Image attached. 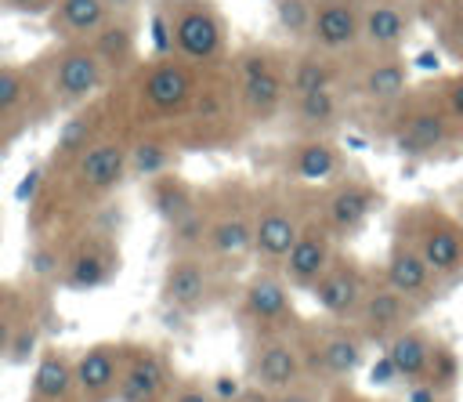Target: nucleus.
I'll return each mask as SVG.
<instances>
[{
	"label": "nucleus",
	"instance_id": "nucleus-4",
	"mask_svg": "<svg viewBox=\"0 0 463 402\" xmlns=\"http://www.w3.org/2000/svg\"><path fill=\"white\" fill-rule=\"evenodd\" d=\"M170 40L177 47L181 58L188 62H210L221 43H224V33H221V22L213 11H206L203 4L195 0H184L170 11Z\"/></svg>",
	"mask_w": 463,
	"mask_h": 402
},
{
	"label": "nucleus",
	"instance_id": "nucleus-22",
	"mask_svg": "<svg viewBox=\"0 0 463 402\" xmlns=\"http://www.w3.org/2000/svg\"><path fill=\"white\" fill-rule=\"evenodd\" d=\"M445 138H449V127H445V120L438 112H416V116H409L402 123L394 141H398V148L405 156H423V152H434Z\"/></svg>",
	"mask_w": 463,
	"mask_h": 402
},
{
	"label": "nucleus",
	"instance_id": "nucleus-21",
	"mask_svg": "<svg viewBox=\"0 0 463 402\" xmlns=\"http://www.w3.org/2000/svg\"><path fill=\"white\" fill-rule=\"evenodd\" d=\"M420 254L430 264V272H441V275L456 272L459 261H463V235H459V228H452L449 221H434L423 232V239H420Z\"/></svg>",
	"mask_w": 463,
	"mask_h": 402
},
{
	"label": "nucleus",
	"instance_id": "nucleus-41",
	"mask_svg": "<svg viewBox=\"0 0 463 402\" xmlns=\"http://www.w3.org/2000/svg\"><path fill=\"white\" fill-rule=\"evenodd\" d=\"M275 402H315V395L293 384V388H286V391H279V395H275Z\"/></svg>",
	"mask_w": 463,
	"mask_h": 402
},
{
	"label": "nucleus",
	"instance_id": "nucleus-12",
	"mask_svg": "<svg viewBox=\"0 0 463 402\" xmlns=\"http://www.w3.org/2000/svg\"><path fill=\"white\" fill-rule=\"evenodd\" d=\"M116 14L105 0H58L47 11V25L61 40H90L98 29H105Z\"/></svg>",
	"mask_w": 463,
	"mask_h": 402
},
{
	"label": "nucleus",
	"instance_id": "nucleus-30",
	"mask_svg": "<svg viewBox=\"0 0 463 402\" xmlns=\"http://www.w3.org/2000/svg\"><path fill=\"white\" fill-rule=\"evenodd\" d=\"M18 333H22V297L14 286L0 282V359L14 351Z\"/></svg>",
	"mask_w": 463,
	"mask_h": 402
},
{
	"label": "nucleus",
	"instance_id": "nucleus-13",
	"mask_svg": "<svg viewBox=\"0 0 463 402\" xmlns=\"http://www.w3.org/2000/svg\"><path fill=\"white\" fill-rule=\"evenodd\" d=\"M300 373H304V359L289 340H268L253 355V380L275 395L300 384Z\"/></svg>",
	"mask_w": 463,
	"mask_h": 402
},
{
	"label": "nucleus",
	"instance_id": "nucleus-27",
	"mask_svg": "<svg viewBox=\"0 0 463 402\" xmlns=\"http://www.w3.org/2000/svg\"><path fill=\"white\" fill-rule=\"evenodd\" d=\"M362 315H365V326L373 333H387L394 326H402V315H405V297L398 290H376L362 301Z\"/></svg>",
	"mask_w": 463,
	"mask_h": 402
},
{
	"label": "nucleus",
	"instance_id": "nucleus-29",
	"mask_svg": "<svg viewBox=\"0 0 463 402\" xmlns=\"http://www.w3.org/2000/svg\"><path fill=\"white\" fill-rule=\"evenodd\" d=\"M333 80H336V69H333L326 58L307 54V58H300V62L293 65L289 87H293V94H304V91H329Z\"/></svg>",
	"mask_w": 463,
	"mask_h": 402
},
{
	"label": "nucleus",
	"instance_id": "nucleus-18",
	"mask_svg": "<svg viewBox=\"0 0 463 402\" xmlns=\"http://www.w3.org/2000/svg\"><path fill=\"white\" fill-rule=\"evenodd\" d=\"M405 33H409V18L402 14L398 4L376 0V4H369L362 11V40L369 47H383V51L387 47H398Z\"/></svg>",
	"mask_w": 463,
	"mask_h": 402
},
{
	"label": "nucleus",
	"instance_id": "nucleus-7",
	"mask_svg": "<svg viewBox=\"0 0 463 402\" xmlns=\"http://www.w3.org/2000/svg\"><path fill=\"white\" fill-rule=\"evenodd\" d=\"M25 402H76V369L72 355L61 348H43L33 377H29V398Z\"/></svg>",
	"mask_w": 463,
	"mask_h": 402
},
{
	"label": "nucleus",
	"instance_id": "nucleus-15",
	"mask_svg": "<svg viewBox=\"0 0 463 402\" xmlns=\"http://www.w3.org/2000/svg\"><path fill=\"white\" fill-rule=\"evenodd\" d=\"M297 235H300V228L286 206H264L253 221V250L264 261H286Z\"/></svg>",
	"mask_w": 463,
	"mask_h": 402
},
{
	"label": "nucleus",
	"instance_id": "nucleus-5",
	"mask_svg": "<svg viewBox=\"0 0 463 402\" xmlns=\"http://www.w3.org/2000/svg\"><path fill=\"white\" fill-rule=\"evenodd\" d=\"M166 384H170V369L156 348H127L116 402H163Z\"/></svg>",
	"mask_w": 463,
	"mask_h": 402
},
{
	"label": "nucleus",
	"instance_id": "nucleus-9",
	"mask_svg": "<svg viewBox=\"0 0 463 402\" xmlns=\"http://www.w3.org/2000/svg\"><path fill=\"white\" fill-rule=\"evenodd\" d=\"M282 264H286V279L293 286L311 290L326 275V268L333 264V243H329V235L322 228H304Z\"/></svg>",
	"mask_w": 463,
	"mask_h": 402
},
{
	"label": "nucleus",
	"instance_id": "nucleus-28",
	"mask_svg": "<svg viewBox=\"0 0 463 402\" xmlns=\"http://www.w3.org/2000/svg\"><path fill=\"white\" fill-rule=\"evenodd\" d=\"M293 170L300 177H307V181H326L336 170V152L326 141H304L293 152Z\"/></svg>",
	"mask_w": 463,
	"mask_h": 402
},
{
	"label": "nucleus",
	"instance_id": "nucleus-8",
	"mask_svg": "<svg viewBox=\"0 0 463 402\" xmlns=\"http://www.w3.org/2000/svg\"><path fill=\"white\" fill-rule=\"evenodd\" d=\"M362 36V14L347 0H322L315 4L311 40L318 51H347Z\"/></svg>",
	"mask_w": 463,
	"mask_h": 402
},
{
	"label": "nucleus",
	"instance_id": "nucleus-14",
	"mask_svg": "<svg viewBox=\"0 0 463 402\" xmlns=\"http://www.w3.org/2000/svg\"><path fill=\"white\" fill-rule=\"evenodd\" d=\"M36 105V80L25 65H0V127L22 130Z\"/></svg>",
	"mask_w": 463,
	"mask_h": 402
},
{
	"label": "nucleus",
	"instance_id": "nucleus-36",
	"mask_svg": "<svg viewBox=\"0 0 463 402\" xmlns=\"http://www.w3.org/2000/svg\"><path fill=\"white\" fill-rule=\"evenodd\" d=\"M275 11H279V25L286 33H293V36L311 33V18H315V4L311 0H279Z\"/></svg>",
	"mask_w": 463,
	"mask_h": 402
},
{
	"label": "nucleus",
	"instance_id": "nucleus-42",
	"mask_svg": "<svg viewBox=\"0 0 463 402\" xmlns=\"http://www.w3.org/2000/svg\"><path fill=\"white\" fill-rule=\"evenodd\" d=\"M449 109H452V112L463 120V76H459V80L449 87Z\"/></svg>",
	"mask_w": 463,
	"mask_h": 402
},
{
	"label": "nucleus",
	"instance_id": "nucleus-1",
	"mask_svg": "<svg viewBox=\"0 0 463 402\" xmlns=\"http://www.w3.org/2000/svg\"><path fill=\"white\" fill-rule=\"evenodd\" d=\"M109 65L87 40H65L47 58V91L58 105H80L101 91Z\"/></svg>",
	"mask_w": 463,
	"mask_h": 402
},
{
	"label": "nucleus",
	"instance_id": "nucleus-2",
	"mask_svg": "<svg viewBox=\"0 0 463 402\" xmlns=\"http://www.w3.org/2000/svg\"><path fill=\"white\" fill-rule=\"evenodd\" d=\"M127 362V348L112 340H98L72 359L76 369V402H116L119 373Z\"/></svg>",
	"mask_w": 463,
	"mask_h": 402
},
{
	"label": "nucleus",
	"instance_id": "nucleus-11",
	"mask_svg": "<svg viewBox=\"0 0 463 402\" xmlns=\"http://www.w3.org/2000/svg\"><path fill=\"white\" fill-rule=\"evenodd\" d=\"M210 297V275L199 257H174L163 275V301L177 311H199Z\"/></svg>",
	"mask_w": 463,
	"mask_h": 402
},
{
	"label": "nucleus",
	"instance_id": "nucleus-35",
	"mask_svg": "<svg viewBox=\"0 0 463 402\" xmlns=\"http://www.w3.org/2000/svg\"><path fill=\"white\" fill-rule=\"evenodd\" d=\"M152 203H156V210H159L170 225L181 221L184 214H192V199H188L184 185H177V181H159V177H156V185H152Z\"/></svg>",
	"mask_w": 463,
	"mask_h": 402
},
{
	"label": "nucleus",
	"instance_id": "nucleus-17",
	"mask_svg": "<svg viewBox=\"0 0 463 402\" xmlns=\"http://www.w3.org/2000/svg\"><path fill=\"white\" fill-rule=\"evenodd\" d=\"M387 362L402 380H423L434 362V344L420 330H398L387 344Z\"/></svg>",
	"mask_w": 463,
	"mask_h": 402
},
{
	"label": "nucleus",
	"instance_id": "nucleus-25",
	"mask_svg": "<svg viewBox=\"0 0 463 402\" xmlns=\"http://www.w3.org/2000/svg\"><path fill=\"white\" fill-rule=\"evenodd\" d=\"M206 243H210V250L221 254V257H242L246 250H253V221L242 217V214L221 217V221H213Z\"/></svg>",
	"mask_w": 463,
	"mask_h": 402
},
{
	"label": "nucleus",
	"instance_id": "nucleus-38",
	"mask_svg": "<svg viewBox=\"0 0 463 402\" xmlns=\"http://www.w3.org/2000/svg\"><path fill=\"white\" fill-rule=\"evenodd\" d=\"M58 0H0L4 11H14V14H47Z\"/></svg>",
	"mask_w": 463,
	"mask_h": 402
},
{
	"label": "nucleus",
	"instance_id": "nucleus-39",
	"mask_svg": "<svg viewBox=\"0 0 463 402\" xmlns=\"http://www.w3.org/2000/svg\"><path fill=\"white\" fill-rule=\"evenodd\" d=\"M170 402H217V398L210 395V388H195V384H188V388H177V391L170 395Z\"/></svg>",
	"mask_w": 463,
	"mask_h": 402
},
{
	"label": "nucleus",
	"instance_id": "nucleus-20",
	"mask_svg": "<svg viewBox=\"0 0 463 402\" xmlns=\"http://www.w3.org/2000/svg\"><path fill=\"white\" fill-rule=\"evenodd\" d=\"M383 272H387V286L398 290L402 297H416L430 282V264L423 261L420 246H394Z\"/></svg>",
	"mask_w": 463,
	"mask_h": 402
},
{
	"label": "nucleus",
	"instance_id": "nucleus-32",
	"mask_svg": "<svg viewBox=\"0 0 463 402\" xmlns=\"http://www.w3.org/2000/svg\"><path fill=\"white\" fill-rule=\"evenodd\" d=\"M293 109L307 127H326L336 116V94H333V87L329 91H304V94H293Z\"/></svg>",
	"mask_w": 463,
	"mask_h": 402
},
{
	"label": "nucleus",
	"instance_id": "nucleus-31",
	"mask_svg": "<svg viewBox=\"0 0 463 402\" xmlns=\"http://www.w3.org/2000/svg\"><path fill=\"white\" fill-rule=\"evenodd\" d=\"M405 87V65L402 62H380L365 72V94L376 101H391L398 98Z\"/></svg>",
	"mask_w": 463,
	"mask_h": 402
},
{
	"label": "nucleus",
	"instance_id": "nucleus-33",
	"mask_svg": "<svg viewBox=\"0 0 463 402\" xmlns=\"http://www.w3.org/2000/svg\"><path fill=\"white\" fill-rule=\"evenodd\" d=\"M90 141H94V120H90V112H80L61 127V134L54 141V159H76Z\"/></svg>",
	"mask_w": 463,
	"mask_h": 402
},
{
	"label": "nucleus",
	"instance_id": "nucleus-40",
	"mask_svg": "<svg viewBox=\"0 0 463 402\" xmlns=\"http://www.w3.org/2000/svg\"><path fill=\"white\" fill-rule=\"evenodd\" d=\"M210 395H213L217 402H224V398H239L242 391H239V380H232V377H217L213 388H210Z\"/></svg>",
	"mask_w": 463,
	"mask_h": 402
},
{
	"label": "nucleus",
	"instance_id": "nucleus-44",
	"mask_svg": "<svg viewBox=\"0 0 463 402\" xmlns=\"http://www.w3.org/2000/svg\"><path fill=\"white\" fill-rule=\"evenodd\" d=\"M105 4H109V11H112V14L119 18V14H127V11H130V7L137 4V0H105Z\"/></svg>",
	"mask_w": 463,
	"mask_h": 402
},
{
	"label": "nucleus",
	"instance_id": "nucleus-43",
	"mask_svg": "<svg viewBox=\"0 0 463 402\" xmlns=\"http://www.w3.org/2000/svg\"><path fill=\"white\" fill-rule=\"evenodd\" d=\"M409 402H438V388H434V384H430V388H412Z\"/></svg>",
	"mask_w": 463,
	"mask_h": 402
},
{
	"label": "nucleus",
	"instance_id": "nucleus-23",
	"mask_svg": "<svg viewBox=\"0 0 463 402\" xmlns=\"http://www.w3.org/2000/svg\"><path fill=\"white\" fill-rule=\"evenodd\" d=\"M282 98H286V83H282V76H279L275 65H268L264 72L242 80V101L260 120L271 116V112H279L282 109Z\"/></svg>",
	"mask_w": 463,
	"mask_h": 402
},
{
	"label": "nucleus",
	"instance_id": "nucleus-6",
	"mask_svg": "<svg viewBox=\"0 0 463 402\" xmlns=\"http://www.w3.org/2000/svg\"><path fill=\"white\" fill-rule=\"evenodd\" d=\"M137 94L152 116H174L192 105V72L184 62H156L145 72Z\"/></svg>",
	"mask_w": 463,
	"mask_h": 402
},
{
	"label": "nucleus",
	"instance_id": "nucleus-19",
	"mask_svg": "<svg viewBox=\"0 0 463 402\" xmlns=\"http://www.w3.org/2000/svg\"><path fill=\"white\" fill-rule=\"evenodd\" d=\"M242 311L253 322H275L289 311V290L275 275H257L242 293Z\"/></svg>",
	"mask_w": 463,
	"mask_h": 402
},
{
	"label": "nucleus",
	"instance_id": "nucleus-24",
	"mask_svg": "<svg viewBox=\"0 0 463 402\" xmlns=\"http://www.w3.org/2000/svg\"><path fill=\"white\" fill-rule=\"evenodd\" d=\"M369 206H373L369 188H362V185H344V188H336V192L329 196L326 214H329V225H333V228L351 232V228H358V225L365 221Z\"/></svg>",
	"mask_w": 463,
	"mask_h": 402
},
{
	"label": "nucleus",
	"instance_id": "nucleus-37",
	"mask_svg": "<svg viewBox=\"0 0 463 402\" xmlns=\"http://www.w3.org/2000/svg\"><path fill=\"white\" fill-rule=\"evenodd\" d=\"M427 377L434 380V388L452 384V377H456V359H452L449 351H438V348H434V362H430V373H427Z\"/></svg>",
	"mask_w": 463,
	"mask_h": 402
},
{
	"label": "nucleus",
	"instance_id": "nucleus-34",
	"mask_svg": "<svg viewBox=\"0 0 463 402\" xmlns=\"http://www.w3.org/2000/svg\"><path fill=\"white\" fill-rule=\"evenodd\" d=\"M174 163V152L163 141H137L130 148V170L141 177H159Z\"/></svg>",
	"mask_w": 463,
	"mask_h": 402
},
{
	"label": "nucleus",
	"instance_id": "nucleus-16",
	"mask_svg": "<svg viewBox=\"0 0 463 402\" xmlns=\"http://www.w3.org/2000/svg\"><path fill=\"white\" fill-rule=\"evenodd\" d=\"M315 293V304L326 311V315H351L362 301V279L351 264H329L326 275L311 286Z\"/></svg>",
	"mask_w": 463,
	"mask_h": 402
},
{
	"label": "nucleus",
	"instance_id": "nucleus-26",
	"mask_svg": "<svg viewBox=\"0 0 463 402\" xmlns=\"http://www.w3.org/2000/svg\"><path fill=\"white\" fill-rule=\"evenodd\" d=\"M318 362L329 377H347L358 369L362 362V340L354 333H333L326 337V344L318 348Z\"/></svg>",
	"mask_w": 463,
	"mask_h": 402
},
{
	"label": "nucleus",
	"instance_id": "nucleus-3",
	"mask_svg": "<svg viewBox=\"0 0 463 402\" xmlns=\"http://www.w3.org/2000/svg\"><path fill=\"white\" fill-rule=\"evenodd\" d=\"M130 170V148L119 138H94L76 159H72V174H76V188L87 196H105L112 192Z\"/></svg>",
	"mask_w": 463,
	"mask_h": 402
},
{
	"label": "nucleus",
	"instance_id": "nucleus-10",
	"mask_svg": "<svg viewBox=\"0 0 463 402\" xmlns=\"http://www.w3.org/2000/svg\"><path fill=\"white\" fill-rule=\"evenodd\" d=\"M112 268L116 261L105 239H80L61 264V282L69 290H98L101 282L112 279Z\"/></svg>",
	"mask_w": 463,
	"mask_h": 402
}]
</instances>
